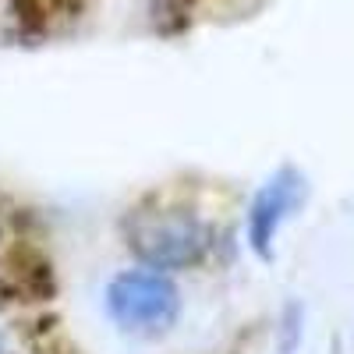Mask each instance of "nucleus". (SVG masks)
<instances>
[{
	"mask_svg": "<svg viewBox=\"0 0 354 354\" xmlns=\"http://www.w3.org/2000/svg\"><path fill=\"white\" fill-rule=\"evenodd\" d=\"M103 305L110 322L121 333L138 340H156L177 326L185 298L163 270L142 266V270H121L110 277L103 290Z\"/></svg>",
	"mask_w": 354,
	"mask_h": 354,
	"instance_id": "f257e3e1",
	"label": "nucleus"
},
{
	"mask_svg": "<svg viewBox=\"0 0 354 354\" xmlns=\"http://www.w3.org/2000/svg\"><path fill=\"white\" fill-rule=\"evenodd\" d=\"M131 255L153 270H192L213 248V230L188 209H138L124 223Z\"/></svg>",
	"mask_w": 354,
	"mask_h": 354,
	"instance_id": "f03ea898",
	"label": "nucleus"
},
{
	"mask_svg": "<svg viewBox=\"0 0 354 354\" xmlns=\"http://www.w3.org/2000/svg\"><path fill=\"white\" fill-rule=\"evenodd\" d=\"M301 192H305V181L294 167L277 170L255 192V198L248 205V245L259 259H273V241H277L283 220L298 209Z\"/></svg>",
	"mask_w": 354,
	"mask_h": 354,
	"instance_id": "7ed1b4c3",
	"label": "nucleus"
}]
</instances>
